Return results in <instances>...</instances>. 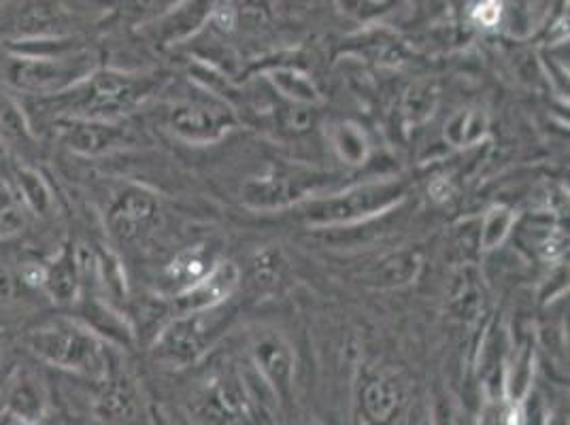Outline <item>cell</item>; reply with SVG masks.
I'll return each mask as SVG.
<instances>
[{"label":"cell","mask_w":570,"mask_h":425,"mask_svg":"<svg viewBox=\"0 0 570 425\" xmlns=\"http://www.w3.org/2000/svg\"><path fill=\"white\" fill-rule=\"evenodd\" d=\"M156 77L119 71H95L65 95L35 98L37 105L56 121H116L141 105L158 88Z\"/></svg>","instance_id":"cell-1"},{"label":"cell","mask_w":570,"mask_h":425,"mask_svg":"<svg viewBox=\"0 0 570 425\" xmlns=\"http://www.w3.org/2000/svg\"><path fill=\"white\" fill-rule=\"evenodd\" d=\"M28 349L53 368L69 370L92 380L109 378V352L105 340L81 322L56 319L30 332Z\"/></svg>","instance_id":"cell-2"},{"label":"cell","mask_w":570,"mask_h":425,"mask_svg":"<svg viewBox=\"0 0 570 425\" xmlns=\"http://www.w3.org/2000/svg\"><path fill=\"white\" fill-rule=\"evenodd\" d=\"M95 72L92 56L83 49H72L49 58L11 56L7 65V81L18 92L32 98L65 95Z\"/></svg>","instance_id":"cell-3"},{"label":"cell","mask_w":570,"mask_h":425,"mask_svg":"<svg viewBox=\"0 0 570 425\" xmlns=\"http://www.w3.org/2000/svg\"><path fill=\"white\" fill-rule=\"evenodd\" d=\"M228 315V310H217V307L194 315H184L163 332L156 352L168 364L188 366L212 347Z\"/></svg>","instance_id":"cell-4"},{"label":"cell","mask_w":570,"mask_h":425,"mask_svg":"<svg viewBox=\"0 0 570 425\" xmlns=\"http://www.w3.org/2000/svg\"><path fill=\"white\" fill-rule=\"evenodd\" d=\"M403 196V188L396 184H373L350 189L331 200H322L309 209L313 224H343L368 217L373 212L390 209Z\"/></svg>","instance_id":"cell-5"},{"label":"cell","mask_w":570,"mask_h":425,"mask_svg":"<svg viewBox=\"0 0 570 425\" xmlns=\"http://www.w3.org/2000/svg\"><path fill=\"white\" fill-rule=\"evenodd\" d=\"M194 411L203 425H243L249 422V398L240 380L224 373L207 380Z\"/></svg>","instance_id":"cell-6"},{"label":"cell","mask_w":570,"mask_h":425,"mask_svg":"<svg viewBox=\"0 0 570 425\" xmlns=\"http://www.w3.org/2000/svg\"><path fill=\"white\" fill-rule=\"evenodd\" d=\"M62 142L79 156L96 158L114 154L135 142L128 126L116 121H86V119H67L56 121Z\"/></svg>","instance_id":"cell-7"},{"label":"cell","mask_w":570,"mask_h":425,"mask_svg":"<svg viewBox=\"0 0 570 425\" xmlns=\"http://www.w3.org/2000/svg\"><path fill=\"white\" fill-rule=\"evenodd\" d=\"M158 202L145 189L128 188L119 191L114 198L107 221L116 237L121 240H132L141 237L142 233L156 221Z\"/></svg>","instance_id":"cell-8"},{"label":"cell","mask_w":570,"mask_h":425,"mask_svg":"<svg viewBox=\"0 0 570 425\" xmlns=\"http://www.w3.org/2000/svg\"><path fill=\"white\" fill-rule=\"evenodd\" d=\"M46 387L41 380L28 370H18L7 377L4 387V415L20 422L32 424L46 417Z\"/></svg>","instance_id":"cell-9"},{"label":"cell","mask_w":570,"mask_h":425,"mask_svg":"<svg viewBox=\"0 0 570 425\" xmlns=\"http://www.w3.org/2000/svg\"><path fill=\"white\" fill-rule=\"evenodd\" d=\"M237 281L238 270L233 264L215 266L209 277H205L200 284L194 285L191 289L177 296L175 310L184 317V315H194V313L215 308L233 294Z\"/></svg>","instance_id":"cell-10"},{"label":"cell","mask_w":570,"mask_h":425,"mask_svg":"<svg viewBox=\"0 0 570 425\" xmlns=\"http://www.w3.org/2000/svg\"><path fill=\"white\" fill-rule=\"evenodd\" d=\"M254 359L273 389L287 396L294 378V355L282 336L266 334L254 345Z\"/></svg>","instance_id":"cell-11"},{"label":"cell","mask_w":570,"mask_h":425,"mask_svg":"<svg viewBox=\"0 0 570 425\" xmlns=\"http://www.w3.org/2000/svg\"><path fill=\"white\" fill-rule=\"evenodd\" d=\"M404 394L396 378L381 377L366 383L360 398V413L366 425H392L396 419Z\"/></svg>","instance_id":"cell-12"},{"label":"cell","mask_w":570,"mask_h":425,"mask_svg":"<svg viewBox=\"0 0 570 425\" xmlns=\"http://www.w3.org/2000/svg\"><path fill=\"white\" fill-rule=\"evenodd\" d=\"M230 118L222 107L186 105L173 111L175 130L188 141H214L224 130H228Z\"/></svg>","instance_id":"cell-13"},{"label":"cell","mask_w":570,"mask_h":425,"mask_svg":"<svg viewBox=\"0 0 570 425\" xmlns=\"http://www.w3.org/2000/svg\"><path fill=\"white\" fill-rule=\"evenodd\" d=\"M0 141L11 154L30 156L37 151V137L24 105L7 92H0Z\"/></svg>","instance_id":"cell-14"},{"label":"cell","mask_w":570,"mask_h":425,"mask_svg":"<svg viewBox=\"0 0 570 425\" xmlns=\"http://www.w3.org/2000/svg\"><path fill=\"white\" fill-rule=\"evenodd\" d=\"M81 291V270L77 254L65 249L53 260L46 264V279H43V294L49 296L56 305H71L79 298Z\"/></svg>","instance_id":"cell-15"},{"label":"cell","mask_w":570,"mask_h":425,"mask_svg":"<svg viewBox=\"0 0 570 425\" xmlns=\"http://www.w3.org/2000/svg\"><path fill=\"white\" fill-rule=\"evenodd\" d=\"M7 188L20 198L26 211L37 217H49L56 209V198L41 172L28 166H13Z\"/></svg>","instance_id":"cell-16"},{"label":"cell","mask_w":570,"mask_h":425,"mask_svg":"<svg viewBox=\"0 0 570 425\" xmlns=\"http://www.w3.org/2000/svg\"><path fill=\"white\" fill-rule=\"evenodd\" d=\"M214 254L207 247H194L179 254L167 268V284L177 294H184L200 284L214 270Z\"/></svg>","instance_id":"cell-17"},{"label":"cell","mask_w":570,"mask_h":425,"mask_svg":"<svg viewBox=\"0 0 570 425\" xmlns=\"http://www.w3.org/2000/svg\"><path fill=\"white\" fill-rule=\"evenodd\" d=\"M30 212L26 211L20 198L11 188H0V238H13L22 235L28 226Z\"/></svg>","instance_id":"cell-18"},{"label":"cell","mask_w":570,"mask_h":425,"mask_svg":"<svg viewBox=\"0 0 570 425\" xmlns=\"http://www.w3.org/2000/svg\"><path fill=\"white\" fill-rule=\"evenodd\" d=\"M417 268H420V260H417L415 254L394 256V258L383 261L377 279L383 285L406 284L411 277H415Z\"/></svg>","instance_id":"cell-19"},{"label":"cell","mask_w":570,"mask_h":425,"mask_svg":"<svg viewBox=\"0 0 570 425\" xmlns=\"http://www.w3.org/2000/svg\"><path fill=\"white\" fill-rule=\"evenodd\" d=\"M513 224V212L509 209H494L490 211V215L485 217L483 221V233H481V245L485 249H492L497 247L502 238L507 237L509 228Z\"/></svg>","instance_id":"cell-20"},{"label":"cell","mask_w":570,"mask_h":425,"mask_svg":"<svg viewBox=\"0 0 570 425\" xmlns=\"http://www.w3.org/2000/svg\"><path fill=\"white\" fill-rule=\"evenodd\" d=\"M483 132V121L475 113H462L453 119L448 128V137L455 145L473 141Z\"/></svg>","instance_id":"cell-21"},{"label":"cell","mask_w":570,"mask_h":425,"mask_svg":"<svg viewBox=\"0 0 570 425\" xmlns=\"http://www.w3.org/2000/svg\"><path fill=\"white\" fill-rule=\"evenodd\" d=\"M22 291H30L22 279H20V273L11 270L9 266H4L0 261V305H13L20 300V294Z\"/></svg>","instance_id":"cell-22"},{"label":"cell","mask_w":570,"mask_h":425,"mask_svg":"<svg viewBox=\"0 0 570 425\" xmlns=\"http://www.w3.org/2000/svg\"><path fill=\"white\" fill-rule=\"evenodd\" d=\"M494 425H522L520 411L513 404L500 406L499 413L494 415Z\"/></svg>","instance_id":"cell-23"},{"label":"cell","mask_w":570,"mask_h":425,"mask_svg":"<svg viewBox=\"0 0 570 425\" xmlns=\"http://www.w3.org/2000/svg\"><path fill=\"white\" fill-rule=\"evenodd\" d=\"M476 18H479V22L483 26L497 24L500 18V4H497V2H485V4H481L479 11H476Z\"/></svg>","instance_id":"cell-24"},{"label":"cell","mask_w":570,"mask_h":425,"mask_svg":"<svg viewBox=\"0 0 570 425\" xmlns=\"http://www.w3.org/2000/svg\"><path fill=\"white\" fill-rule=\"evenodd\" d=\"M13 154L4 147V142L0 141V175L9 179L11 170H13Z\"/></svg>","instance_id":"cell-25"},{"label":"cell","mask_w":570,"mask_h":425,"mask_svg":"<svg viewBox=\"0 0 570 425\" xmlns=\"http://www.w3.org/2000/svg\"><path fill=\"white\" fill-rule=\"evenodd\" d=\"M2 347H4V345H2V336H0V355H2Z\"/></svg>","instance_id":"cell-26"},{"label":"cell","mask_w":570,"mask_h":425,"mask_svg":"<svg viewBox=\"0 0 570 425\" xmlns=\"http://www.w3.org/2000/svg\"><path fill=\"white\" fill-rule=\"evenodd\" d=\"M315 425H317V424H315Z\"/></svg>","instance_id":"cell-27"}]
</instances>
